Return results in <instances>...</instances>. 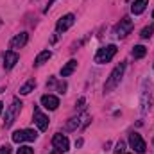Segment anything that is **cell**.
<instances>
[{"instance_id":"obj_1","label":"cell","mask_w":154,"mask_h":154,"mask_svg":"<svg viewBox=\"0 0 154 154\" xmlns=\"http://www.w3.org/2000/svg\"><path fill=\"white\" fill-rule=\"evenodd\" d=\"M124 70H125V63H120V65H116L115 70L109 74L108 81H106V84H104V93H109L111 90H115L116 86L120 84L122 75H124Z\"/></svg>"},{"instance_id":"obj_2","label":"cell","mask_w":154,"mask_h":154,"mask_svg":"<svg viewBox=\"0 0 154 154\" xmlns=\"http://www.w3.org/2000/svg\"><path fill=\"white\" fill-rule=\"evenodd\" d=\"M20 111H22V100H20V99H13L11 106H9V108H7V111H5L4 125H5V127H11V125H13V122L16 120V116L20 115Z\"/></svg>"},{"instance_id":"obj_3","label":"cell","mask_w":154,"mask_h":154,"mask_svg":"<svg viewBox=\"0 0 154 154\" xmlns=\"http://www.w3.org/2000/svg\"><path fill=\"white\" fill-rule=\"evenodd\" d=\"M116 54V45H108V47H102L99 48V52L95 54V63L99 65H104V63H109Z\"/></svg>"},{"instance_id":"obj_4","label":"cell","mask_w":154,"mask_h":154,"mask_svg":"<svg viewBox=\"0 0 154 154\" xmlns=\"http://www.w3.org/2000/svg\"><path fill=\"white\" fill-rule=\"evenodd\" d=\"M38 138V133L34 129H20L13 133V142L14 143H22V142H34Z\"/></svg>"},{"instance_id":"obj_5","label":"cell","mask_w":154,"mask_h":154,"mask_svg":"<svg viewBox=\"0 0 154 154\" xmlns=\"http://www.w3.org/2000/svg\"><path fill=\"white\" fill-rule=\"evenodd\" d=\"M129 145H131V149H134L138 154H143L145 149H147L143 138H142L138 133H131V134H129Z\"/></svg>"},{"instance_id":"obj_6","label":"cell","mask_w":154,"mask_h":154,"mask_svg":"<svg viewBox=\"0 0 154 154\" xmlns=\"http://www.w3.org/2000/svg\"><path fill=\"white\" fill-rule=\"evenodd\" d=\"M74 22H75V16H74L72 13H68V14H65V16H61V18L57 20V23H56V31L61 34V32L68 31V29L74 25Z\"/></svg>"},{"instance_id":"obj_7","label":"cell","mask_w":154,"mask_h":154,"mask_svg":"<svg viewBox=\"0 0 154 154\" xmlns=\"http://www.w3.org/2000/svg\"><path fill=\"white\" fill-rule=\"evenodd\" d=\"M131 31H133V22H131L129 18H122V20H120V23L115 27L116 38H125Z\"/></svg>"},{"instance_id":"obj_8","label":"cell","mask_w":154,"mask_h":154,"mask_svg":"<svg viewBox=\"0 0 154 154\" xmlns=\"http://www.w3.org/2000/svg\"><path fill=\"white\" fill-rule=\"evenodd\" d=\"M52 145H54V149H57V151H61V152L65 154L68 151L70 142H68V138H66L65 134L57 133V134H54V138H52Z\"/></svg>"},{"instance_id":"obj_9","label":"cell","mask_w":154,"mask_h":154,"mask_svg":"<svg viewBox=\"0 0 154 154\" xmlns=\"http://www.w3.org/2000/svg\"><path fill=\"white\" fill-rule=\"evenodd\" d=\"M34 122H36V125H38L39 131H47V129H48V116L43 115L38 106L34 108Z\"/></svg>"},{"instance_id":"obj_10","label":"cell","mask_w":154,"mask_h":154,"mask_svg":"<svg viewBox=\"0 0 154 154\" xmlns=\"http://www.w3.org/2000/svg\"><path fill=\"white\" fill-rule=\"evenodd\" d=\"M41 106H43L45 109H48V111H54V109H57V106H59V99L54 97V95H43V97H41Z\"/></svg>"},{"instance_id":"obj_11","label":"cell","mask_w":154,"mask_h":154,"mask_svg":"<svg viewBox=\"0 0 154 154\" xmlns=\"http://www.w3.org/2000/svg\"><path fill=\"white\" fill-rule=\"evenodd\" d=\"M18 59H20V57H18V54H16L14 50H7V52L4 54V68H5V70H11V68L18 63Z\"/></svg>"},{"instance_id":"obj_12","label":"cell","mask_w":154,"mask_h":154,"mask_svg":"<svg viewBox=\"0 0 154 154\" xmlns=\"http://www.w3.org/2000/svg\"><path fill=\"white\" fill-rule=\"evenodd\" d=\"M27 41H29V34H27V32H20V34H16L14 38L11 39L9 47H11V48H22V47H25Z\"/></svg>"},{"instance_id":"obj_13","label":"cell","mask_w":154,"mask_h":154,"mask_svg":"<svg viewBox=\"0 0 154 154\" xmlns=\"http://www.w3.org/2000/svg\"><path fill=\"white\" fill-rule=\"evenodd\" d=\"M147 4H149V0H134V4L131 5V11H133V14H142V13L145 11Z\"/></svg>"},{"instance_id":"obj_14","label":"cell","mask_w":154,"mask_h":154,"mask_svg":"<svg viewBox=\"0 0 154 154\" xmlns=\"http://www.w3.org/2000/svg\"><path fill=\"white\" fill-rule=\"evenodd\" d=\"M77 68V61L75 59H70L63 68H61V77H68V75H72L74 74V70Z\"/></svg>"},{"instance_id":"obj_15","label":"cell","mask_w":154,"mask_h":154,"mask_svg":"<svg viewBox=\"0 0 154 154\" xmlns=\"http://www.w3.org/2000/svg\"><path fill=\"white\" fill-rule=\"evenodd\" d=\"M50 57H52V52H50V50H43V52H39L38 54V57L34 59V65H36V66H41V65L47 63Z\"/></svg>"},{"instance_id":"obj_16","label":"cell","mask_w":154,"mask_h":154,"mask_svg":"<svg viewBox=\"0 0 154 154\" xmlns=\"http://www.w3.org/2000/svg\"><path fill=\"white\" fill-rule=\"evenodd\" d=\"M34 88H36V81H34V79H29V81L20 88V93H22V95H29Z\"/></svg>"},{"instance_id":"obj_17","label":"cell","mask_w":154,"mask_h":154,"mask_svg":"<svg viewBox=\"0 0 154 154\" xmlns=\"http://www.w3.org/2000/svg\"><path fill=\"white\" fill-rule=\"evenodd\" d=\"M147 54V48L143 47V45H136L134 48H133V57L134 59H140V57H143Z\"/></svg>"},{"instance_id":"obj_18","label":"cell","mask_w":154,"mask_h":154,"mask_svg":"<svg viewBox=\"0 0 154 154\" xmlns=\"http://www.w3.org/2000/svg\"><path fill=\"white\" fill-rule=\"evenodd\" d=\"M77 127H79V116H77V118H70V122L66 124V129H68V131H74Z\"/></svg>"},{"instance_id":"obj_19","label":"cell","mask_w":154,"mask_h":154,"mask_svg":"<svg viewBox=\"0 0 154 154\" xmlns=\"http://www.w3.org/2000/svg\"><path fill=\"white\" fill-rule=\"evenodd\" d=\"M152 32H154V25H151V27H145V29L142 31V34H140V36H142L143 39H147V38H151V36H152Z\"/></svg>"},{"instance_id":"obj_20","label":"cell","mask_w":154,"mask_h":154,"mask_svg":"<svg viewBox=\"0 0 154 154\" xmlns=\"http://www.w3.org/2000/svg\"><path fill=\"white\" fill-rule=\"evenodd\" d=\"M16 154H34V149L32 147H29V145H22L20 149H18V152Z\"/></svg>"},{"instance_id":"obj_21","label":"cell","mask_w":154,"mask_h":154,"mask_svg":"<svg viewBox=\"0 0 154 154\" xmlns=\"http://www.w3.org/2000/svg\"><path fill=\"white\" fill-rule=\"evenodd\" d=\"M124 149H125V143L124 142H118L115 147V154H124Z\"/></svg>"},{"instance_id":"obj_22","label":"cell","mask_w":154,"mask_h":154,"mask_svg":"<svg viewBox=\"0 0 154 154\" xmlns=\"http://www.w3.org/2000/svg\"><path fill=\"white\" fill-rule=\"evenodd\" d=\"M0 154H11V147H9V145H4V147L0 149Z\"/></svg>"},{"instance_id":"obj_23","label":"cell","mask_w":154,"mask_h":154,"mask_svg":"<svg viewBox=\"0 0 154 154\" xmlns=\"http://www.w3.org/2000/svg\"><path fill=\"white\" fill-rule=\"evenodd\" d=\"M54 2H56V0H48V4H47V9H45V11H48V9L52 7V4H54Z\"/></svg>"},{"instance_id":"obj_24","label":"cell","mask_w":154,"mask_h":154,"mask_svg":"<svg viewBox=\"0 0 154 154\" xmlns=\"http://www.w3.org/2000/svg\"><path fill=\"white\" fill-rule=\"evenodd\" d=\"M52 154H63V152H61V151H57V149H56V151H54V152H52Z\"/></svg>"},{"instance_id":"obj_25","label":"cell","mask_w":154,"mask_h":154,"mask_svg":"<svg viewBox=\"0 0 154 154\" xmlns=\"http://www.w3.org/2000/svg\"><path fill=\"white\" fill-rule=\"evenodd\" d=\"M2 109H4V104H2V102H0V113H2Z\"/></svg>"},{"instance_id":"obj_26","label":"cell","mask_w":154,"mask_h":154,"mask_svg":"<svg viewBox=\"0 0 154 154\" xmlns=\"http://www.w3.org/2000/svg\"><path fill=\"white\" fill-rule=\"evenodd\" d=\"M152 18H154V11H152Z\"/></svg>"},{"instance_id":"obj_27","label":"cell","mask_w":154,"mask_h":154,"mask_svg":"<svg viewBox=\"0 0 154 154\" xmlns=\"http://www.w3.org/2000/svg\"><path fill=\"white\" fill-rule=\"evenodd\" d=\"M0 25H2V22H0Z\"/></svg>"}]
</instances>
